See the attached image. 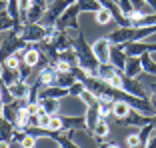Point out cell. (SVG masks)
<instances>
[{"mask_svg":"<svg viewBox=\"0 0 156 148\" xmlns=\"http://www.w3.org/2000/svg\"><path fill=\"white\" fill-rule=\"evenodd\" d=\"M156 32L154 26H118L116 30H112L108 34V40L112 44H128V42H140L142 38L150 36Z\"/></svg>","mask_w":156,"mask_h":148,"instance_id":"cell-1","label":"cell"},{"mask_svg":"<svg viewBox=\"0 0 156 148\" xmlns=\"http://www.w3.org/2000/svg\"><path fill=\"white\" fill-rule=\"evenodd\" d=\"M72 48L76 50V54H78V66L84 68L88 74L96 76V70H98V66H100V62H98L96 54H94L92 46L86 42V38H84L82 32L72 40Z\"/></svg>","mask_w":156,"mask_h":148,"instance_id":"cell-2","label":"cell"},{"mask_svg":"<svg viewBox=\"0 0 156 148\" xmlns=\"http://www.w3.org/2000/svg\"><path fill=\"white\" fill-rule=\"evenodd\" d=\"M28 46H32V44H26V42L22 40V36H20V32L16 30V28H12V30H8V34L4 32V36H2V46H0V58H2V62L8 58V56L16 54L18 50H26Z\"/></svg>","mask_w":156,"mask_h":148,"instance_id":"cell-3","label":"cell"},{"mask_svg":"<svg viewBox=\"0 0 156 148\" xmlns=\"http://www.w3.org/2000/svg\"><path fill=\"white\" fill-rule=\"evenodd\" d=\"M72 2H74V0H54V2H50L46 14L42 16V20H40V24H44L46 28H48V26H56L58 20H60V16L64 14V10L68 8Z\"/></svg>","mask_w":156,"mask_h":148,"instance_id":"cell-4","label":"cell"},{"mask_svg":"<svg viewBox=\"0 0 156 148\" xmlns=\"http://www.w3.org/2000/svg\"><path fill=\"white\" fill-rule=\"evenodd\" d=\"M46 34H48V28H46L44 24L28 22V24H24L20 36H22V40L26 42V44H40V42L46 38Z\"/></svg>","mask_w":156,"mask_h":148,"instance_id":"cell-5","label":"cell"},{"mask_svg":"<svg viewBox=\"0 0 156 148\" xmlns=\"http://www.w3.org/2000/svg\"><path fill=\"white\" fill-rule=\"evenodd\" d=\"M78 14H82V10H80V6L76 4V2H72V4L68 6V8L64 10V14L60 16L58 20V30H80V26H78Z\"/></svg>","mask_w":156,"mask_h":148,"instance_id":"cell-6","label":"cell"},{"mask_svg":"<svg viewBox=\"0 0 156 148\" xmlns=\"http://www.w3.org/2000/svg\"><path fill=\"white\" fill-rule=\"evenodd\" d=\"M120 80H122V90H126L128 94H132V96H138V98H148L150 100V94H148V90L140 84V80L138 78H132V76H128V74H120Z\"/></svg>","mask_w":156,"mask_h":148,"instance_id":"cell-7","label":"cell"},{"mask_svg":"<svg viewBox=\"0 0 156 148\" xmlns=\"http://www.w3.org/2000/svg\"><path fill=\"white\" fill-rule=\"evenodd\" d=\"M150 122H152V116L142 114L140 110L132 108V110L128 112V116H126V118L118 120V124H122V126H136V128H142V126L150 124Z\"/></svg>","mask_w":156,"mask_h":148,"instance_id":"cell-8","label":"cell"},{"mask_svg":"<svg viewBox=\"0 0 156 148\" xmlns=\"http://www.w3.org/2000/svg\"><path fill=\"white\" fill-rule=\"evenodd\" d=\"M110 48H112V42L108 40V36L98 38V40L92 44V50H94V54H96L100 64H108V62H110Z\"/></svg>","mask_w":156,"mask_h":148,"instance_id":"cell-9","label":"cell"},{"mask_svg":"<svg viewBox=\"0 0 156 148\" xmlns=\"http://www.w3.org/2000/svg\"><path fill=\"white\" fill-rule=\"evenodd\" d=\"M126 60H128V54L124 50V44H112L110 48V64H114L118 70L126 68Z\"/></svg>","mask_w":156,"mask_h":148,"instance_id":"cell-10","label":"cell"},{"mask_svg":"<svg viewBox=\"0 0 156 148\" xmlns=\"http://www.w3.org/2000/svg\"><path fill=\"white\" fill-rule=\"evenodd\" d=\"M36 78L42 82V86H44V88L46 86H54V84H58V70H56V66L48 64V66H44V68L38 70Z\"/></svg>","mask_w":156,"mask_h":148,"instance_id":"cell-11","label":"cell"},{"mask_svg":"<svg viewBox=\"0 0 156 148\" xmlns=\"http://www.w3.org/2000/svg\"><path fill=\"white\" fill-rule=\"evenodd\" d=\"M62 116V124H64V132H76V130H86V118L84 116Z\"/></svg>","mask_w":156,"mask_h":148,"instance_id":"cell-12","label":"cell"},{"mask_svg":"<svg viewBox=\"0 0 156 148\" xmlns=\"http://www.w3.org/2000/svg\"><path fill=\"white\" fill-rule=\"evenodd\" d=\"M84 118H86V130H88V134H92L94 128H96V124L100 122V118H102V116H100V102L94 104V106H86Z\"/></svg>","mask_w":156,"mask_h":148,"instance_id":"cell-13","label":"cell"},{"mask_svg":"<svg viewBox=\"0 0 156 148\" xmlns=\"http://www.w3.org/2000/svg\"><path fill=\"white\" fill-rule=\"evenodd\" d=\"M66 96H70L68 88H62V86H58V84L46 86L40 92V98H56V100H62V98H66Z\"/></svg>","mask_w":156,"mask_h":148,"instance_id":"cell-14","label":"cell"},{"mask_svg":"<svg viewBox=\"0 0 156 148\" xmlns=\"http://www.w3.org/2000/svg\"><path fill=\"white\" fill-rule=\"evenodd\" d=\"M140 72H144L140 56H128V60H126V68H124V74H128V76H132V78H138V74H140Z\"/></svg>","mask_w":156,"mask_h":148,"instance_id":"cell-15","label":"cell"},{"mask_svg":"<svg viewBox=\"0 0 156 148\" xmlns=\"http://www.w3.org/2000/svg\"><path fill=\"white\" fill-rule=\"evenodd\" d=\"M116 74H118V68H116L114 64H110V62H108V64H100L98 70H96V76L100 80H104V82H108V84L112 82V78H114Z\"/></svg>","mask_w":156,"mask_h":148,"instance_id":"cell-16","label":"cell"},{"mask_svg":"<svg viewBox=\"0 0 156 148\" xmlns=\"http://www.w3.org/2000/svg\"><path fill=\"white\" fill-rule=\"evenodd\" d=\"M130 110H132V106H130L126 100H116L114 104H112V116H114L116 120H122V118H126Z\"/></svg>","mask_w":156,"mask_h":148,"instance_id":"cell-17","label":"cell"},{"mask_svg":"<svg viewBox=\"0 0 156 148\" xmlns=\"http://www.w3.org/2000/svg\"><path fill=\"white\" fill-rule=\"evenodd\" d=\"M20 78V70H14V68H8V66L2 64V84H6V86H12V84H16Z\"/></svg>","mask_w":156,"mask_h":148,"instance_id":"cell-18","label":"cell"},{"mask_svg":"<svg viewBox=\"0 0 156 148\" xmlns=\"http://www.w3.org/2000/svg\"><path fill=\"white\" fill-rule=\"evenodd\" d=\"M40 108L44 112H48V114H60V100H56V98H40Z\"/></svg>","mask_w":156,"mask_h":148,"instance_id":"cell-19","label":"cell"},{"mask_svg":"<svg viewBox=\"0 0 156 148\" xmlns=\"http://www.w3.org/2000/svg\"><path fill=\"white\" fill-rule=\"evenodd\" d=\"M76 82H80V80L76 78V74L70 70V72H58V86H62V88H70V86H74Z\"/></svg>","mask_w":156,"mask_h":148,"instance_id":"cell-20","label":"cell"},{"mask_svg":"<svg viewBox=\"0 0 156 148\" xmlns=\"http://www.w3.org/2000/svg\"><path fill=\"white\" fill-rule=\"evenodd\" d=\"M76 4L80 6L82 12H92V14H96L98 10L102 8L100 0H76Z\"/></svg>","mask_w":156,"mask_h":148,"instance_id":"cell-21","label":"cell"},{"mask_svg":"<svg viewBox=\"0 0 156 148\" xmlns=\"http://www.w3.org/2000/svg\"><path fill=\"white\" fill-rule=\"evenodd\" d=\"M140 60H142L144 72H148V74H152V76H156V60L152 58V52H144V54L140 56Z\"/></svg>","mask_w":156,"mask_h":148,"instance_id":"cell-22","label":"cell"},{"mask_svg":"<svg viewBox=\"0 0 156 148\" xmlns=\"http://www.w3.org/2000/svg\"><path fill=\"white\" fill-rule=\"evenodd\" d=\"M12 28H14V20L10 16V12L8 10H0V30L2 32H8Z\"/></svg>","mask_w":156,"mask_h":148,"instance_id":"cell-23","label":"cell"},{"mask_svg":"<svg viewBox=\"0 0 156 148\" xmlns=\"http://www.w3.org/2000/svg\"><path fill=\"white\" fill-rule=\"evenodd\" d=\"M14 130H16V126L12 124L10 120H6V118H2V140H8V142H12V136H14Z\"/></svg>","mask_w":156,"mask_h":148,"instance_id":"cell-24","label":"cell"},{"mask_svg":"<svg viewBox=\"0 0 156 148\" xmlns=\"http://www.w3.org/2000/svg\"><path fill=\"white\" fill-rule=\"evenodd\" d=\"M78 98H80V100H82L86 106H94V104H98V96L92 92V90H88V88H84L82 94H80Z\"/></svg>","mask_w":156,"mask_h":148,"instance_id":"cell-25","label":"cell"},{"mask_svg":"<svg viewBox=\"0 0 156 148\" xmlns=\"http://www.w3.org/2000/svg\"><path fill=\"white\" fill-rule=\"evenodd\" d=\"M2 64L8 66V68L18 70V68H20V64H22V54H12V56H8V58H6Z\"/></svg>","mask_w":156,"mask_h":148,"instance_id":"cell-26","label":"cell"},{"mask_svg":"<svg viewBox=\"0 0 156 148\" xmlns=\"http://www.w3.org/2000/svg\"><path fill=\"white\" fill-rule=\"evenodd\" d=\"M0 94H2V106H6V104H12L16 98H14V94L10 92V88L6 86V84H2L0 86Z\"/></svg>","mask_w":156,"mask_h":148,"instance_id":"cell-27","label":"cell"},{"mask_svg":"<svg viewBox=\"0 0 156 148\" xmlns=\"http://www.w3.org/2000/svg\"><path fill=\"white\" fill-rule=\"evenodd\" d=\"M50 130H54V132H64V124H62V116L60 114H54L50 120V126H48Z\"/></svg>","mask_w":156,"mask_h":148,"instance_id":"cell-28","label":"cell"},{"mask_svg":"<svg viewBox=\"0 0 156 148\" xmlns=\"http://www.w3.org/2000/svg\"><path fill=\"white\" fill-rule=\"evenodd\" d=\"M110 20H114V18H112V14L108 12L106 8H100V10L96 12V22H98V24H108Z\"/></svg>","mask_w":156,"mask_h":148,"instance_id":"cell-29","label":"cell"},{"mask_svg":"<svg viewBox=\"0 0 156 148\" xmlns=\"http://www.w3.org/2000/svg\"><path fill=\"white\" fill-rule=\"evenodd\" d=\"M20 78L22 80H26L28 82V78H30V74H32V70H34V66H30V64H26V62L22 60V64H20Z\"/></svg>","mask_w":156,"mask_h":148,"instance_id":"cell-30","label":"cell"},{"mask_svg":"<svg viewBox=\"0 0 156 148\" xmlns=\"http://www.w3.org/2000/svg\"><path fill=\"white\" fill-rule=\"evenodd\" d=\"M34 146H36V136L32 134H26L20 142V148H34Z\"/></svg>","mask_w":156,"mask_h":148,"instance_id":"cell-31","label":"cell"},{"mask_svg":"<svg viewBox=\"0 0 156 148\" xmlns=\"http://www.w3.org/2000/svg\"><path fill=\"white\" fill-rule=\"evenodd\" d=\"M40 128H48L50 126V120H52V114H48V112H44V110H40Z\"/></svg>","mask_w":156,"mask_h":148,"instance_id":"cell-32","label":"cell"},{"mask_svg":"<svg viewBox=\"0 0 156 148\" xmlns=\"http://www.w3.org/2000/svg\"><path fill=\"white\" fill-rule=\"evenodd\" d=\"M84 88H86V86H84V84L82 82H76V84H74V86H70L68 88V92H70V96H80V94H82V90H84Z\"/></svg>","mask_w":156,"mask_h":148,"instance_id":"cell-33","label":"cell"},{"mask_svg":"<svg viewBox=\"0 0 156 148\" xmlns=\"http://www.w3.org/2000/svg\"><path fill=\"white\" fill-rule=\"evenodd\" d=\"M136 144H140V136L136 134H128L126 136V146H136Z\"/></svg>","mask_w":156,"mask_h":148,"instance_id":"cell-34","label":"cell"},{"mask_svg":"<svg viewBox=\"0 0 156 148\" xmlns=\"http://www.w3.org/2000/svg\"><path fill=\"white\" fill-rule=\"evenodd\" d=\"M148 92H150V102H152V106L156 108V82H152L150 86H148Z\"/></svg>","mask_w":156,"mask_h":148,"instance_id":"cell-35","label":"cell"},{"mask_svg":"<svg viewBox=\"0 0 156 148\" xmlns=\"http://www.w3.org/2000/svg\"><path fill=\"white\" fill-rule=\"evenodd\" d=\"M98 148H122V146L116 144V142H106V144H102V146H98Z\"/></svg>","mask_w":156,"mask_h":148,"instance_id":"cell-36","label":"cell"},{"mask_svg":"<svg viewBox=\"0 0 156 148\" xmlns=\"http://www.w3.org/2000/svg\"><path fill=\"white\" fill-rule=\"evenodd\" d=\"M10 144H12V142H8V140H2V142H0V148H10Z\"/></svg>","mask_w":156,"mask_h":148,"instance_id":"cell-37","label":"cell"},{"mask_svg":"<svg viewBox=\"0 0 156 148\" xmlns=\"http://www.w3.org/2000/svg\"><path fill=\"white\" fill-rule=\"evenodd\" d=\"M144 2H148V4L152 6V10H154V12H156V0H144Z\"/></svg>","mask_w":156,"mask_h":148,"instance_id":"cell-38","label":"cell"},{"mask_svg":"<svg viewBox=\"0 0 156 148\" xmlns=\"http://www.w3.org/2000/svg\"><path fill=\"white\" fill-rule=\"evenodd\" d=\"M152 126H154V128H156V114L152 116Z\"/></svg>","mask_w":156,"mask_h":148,"instance_id":"cell-39","label":"cell"},{"mask_svg":"<svg viewBox=\"0 0 156 148\" xmlns=\"http://www.w3.org/2000/svg\"><path fill=\"white\" fill-rule=\"evenodd\" d=\"M114 2H118V0H114Z\"/></svg>","mask_w":156,"mask_h":148,"instance_id":"cell-40","label":"cell"},{"mask_svg":"<svg viewBox=\"0 0 156 148\" xmlns=\"http://www.w3.org/2000/svg\"><path fill=\"white\" fill-rule=\"evenodd\" d=\"M58 148H62V146H58Z\"/></svg>","mask_w":156,"mask_h":148,"instance_id":"cell-41","label":"cell"},{"mask_svg":"<svg viewBox=\"0 0 156 148\" xmlns=\"http://www.w3.org/2000/svg\"><path fill=\"white\" fill-rule=\"evenodd\" d=\"M74 2H76V0H74Z\"/></svg>","mask_w":156,"mask_h":148,"instance_id":"cell-42","label":"cell"}]
</instances>
